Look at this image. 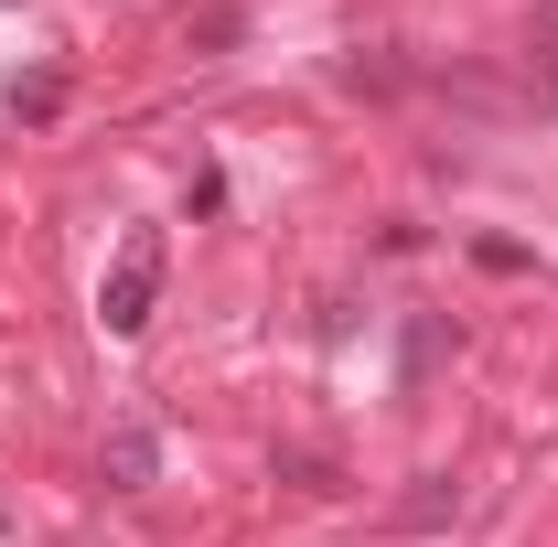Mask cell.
Here are the masks:
<instances>
[{
  "label": "cell",
  "instance_id": "cell-1",
  "mask_svg": "<svg viewBox=\"0 0 558 547\" xmlns=\"http://www.w3.org/2000/svg\"><path fill=\"white\" fill-rule=\"evenodd\" d=\"M150 301H161V236H130V247H119V269L97 279V323H108V333H140V323H150Z\"/></svg>",
  "mask_w": 558,
  "mask_h": 547
},
{
  "label": "cell",
  "instance_id": "cell-2",
  "mask_svg": "<svg viewBox=\"0 0 558 547\" xmlns=\"http://www.w3.org/2000/svg\"><path fill=\"white\" fill-rule=\"evenodd\" d=\"M462 505H473V494H462V473H418L409 494L387 505V526H398V537H440V526H462Z\"/></svg>",
  "mask_w": 558,
  "mask_h": 547
},
{
  "label": "cell",
  "instance_id": "cell-3",
  "mask_svg": "<svg viewBox=\"0 0 558 547\" xmlns=\"http://www.w3.org/2000/svg\"><path fill=\"white\" fill-rule=\"evenodd\" d=\"M97 473H108V494H140V483L161 473V440H150V418H119V429H108V462H97Z\"/></svg>",
  "mask_w": 558,
  "mask_h": 547
},
{
  "label": "cell",
  "instance_id": "cell-4",
  "mask_svg": "<svg viewBox=\"0 0 558 547\" xmlns=\"http://www.w3.org/2000/svg\"><path fill=\"white\" fill-rule=\"evenodd\" d=\"M269 473L290 483V494H344V473H333V462H323V451H279Z\"/></svg>",
  "mask_w": 558,
  "mask_h": 547
},
{
  "label": "cell",
  "instance_id": "cell-5",
  "mask_svg": "<svg viewBox=\"0 0 558 547\" xmlns=\"http://www.w3.org/2000/svg\"><path fill=\"white\" fill-rule=\"evenodd\" d=\"M11 108H22V119H54V108H65V86H54V75H33V86H11Z\"/></svg>",
  "mask_w": 558,
  "mask_h": 547
},
{
  "label": "cell",
  "instance_id": "cell-6",
  "mask_svg": "<svg viewBox=\"0 0 558 547\" xmlns=\"http://www.w3.org/2000/svg\"><path fill=\"white\" fill-rule=\"evenodd\" d=\"M440 343H451V333H440V323H418V333H409V387H418V376H429V365H440Z\"/></svg>",
  "mask_w": 558,
  "mask_h": 547
},
{
  "label": "cell",
  "instance_id": "cell-7",
  "mask_svg": "<svg viewBox=\"0 0 558 547\" xmlns=\"http://www.w3.org/2000/svg\"><path fill=\"white\" fill-rule=\"evenodd\" d=\"M537 75H548V86H558V33H537Z\"/></svg>",
  "mask_w": 558,
  "mask_h": 547
}]
</instances>
